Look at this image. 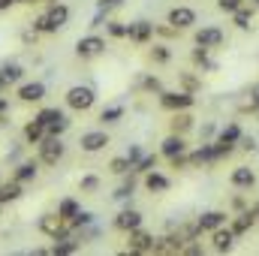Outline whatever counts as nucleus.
I'll use <instances>...</instances> for the list:
<instances>
[{
	"instance_id": "nucleus-1",
	"label": "nucleus",
	"mask_w": 259,
	"mask_h": 256,
	"mask_svg": "<svg viewBox=\"0 0 259 256\" xmlns=\"http://www.w3.org/2000/svg\"><path fill=\"white\" fill-rule=\"evenodd\" d=\"M66 18H69V9H66L64 3H52V6L36 18L33 27H36L39 33H55V30H61L66 24Z\"/></svg>"
},
{
	"instance_id": "nucleus-2",
	"label": "nucleus",
	"mask_w": 259,
	"mask_h": 256,
	"mask_svg": "<svg viewBox=\"0 0 259 256\" xmlns=\"http://www.w3.org/2000/svg\"><path fill=\"white\" fill-rule=\"evenodd\" d=\"M36 121H42V127H46L49 136H61V133L69 127V121L64 118L61 109H42V112L36 115Z\"/></svg>"
},
{
	"instance_id": "nucleus-3",
	"label": "nucleus",
	"mask_w": 259,
	"mask_h": 256,
	"mask_svg": "<svg viewBox=\"0 0 259 256\" xmlns=\"http://www.w3.org/2000/svg\"><path fill=\"white\" fill-rule=\"evenodd\" d=\"M61 157H64V142H61L58 136H46V139L39 142V160L49 163V166H55Z\"/></svg>"
},
{
	"instance_id": "nucleus-4",
	"label": "nucleus",
	"mask_w": 259,
	"mask_h": 256,
	"mask_svg": "<svg viewBox=\"0 0 259 256\" xmlns=\"http://www.w3.org/2000/svg\"><path fill=\"white\" fill-rule=\"evenodd\" d=\"M66 106H69V109H78V112L91 109V106H94V91H91V88H81V84L69 88V91H66Z\"/></svg>"
},
{
	"instance_id": "nucleus-5",
	"label": "nucleus",
	"mask_w": 259,
	"mask_h": 256,
	"mask_svg": "<svg viewBox=\"0 0 259 256\" xmlns=\"http://www.w3.org/2000/svg\"><path fill=\"white\" fill-rule=\"evenodd\" d=\"M130 253H157V241L148 232L133 229V235H130Z\"/></svg>"
},
{
	"instance_id": "nucleus-6",
	"label": "nucleus",
	"mask_w": 259,
	"mask_h": 256,
	"mask_svg": "<svg viewBox=\"0 0 259 256\" xmlns=\"http://www.w3.org/2000/svg\"><path fill=\"white\" fill-rule=\"evenodd\" d=\"M81 151H88V154H94V151H103L106 145H109V136L103 133V130H91V133H84L81 136Z\"/></svg>"
},
{
	"instance_id": "nucleus-7",
	"label": "nucleus",
	"mask_w": 259,
	"mask_h": 256,
	"mask_svg": "<svg viewBox=\"0 0 259 256\" xmlns=\"http://www.w3.org/2000/svg\"><path fill=\"white\" fill-rule=\"evenodd\" d=\"M39 229H42L46 235H52V238H64L66 235L64 217H61V214H46V217L39 220Z\"/></svg>"
},
{
	"instance_id": "nucleus-8",
	"label": "nucleus",
	"mask_w": 259,
	"mask_h": 256,
	"mask_svg": "<svg viewBox=\"0 0 259 256\" xmlns=\"http://www.w3.org/2000/svg\"><path fill=\"white\" fill-rule=\"evenodd\" d=\"M169 24H172L175 30L190 27V24H196V12L193 9H187V6H175V9L169 12Z\"/></svg>"
},
{
	"instance_id": "nucleus-9",
	"label": "nucleus",
	"mask_w": 259,
	"mask_h": 256,
	"mask_svg": "<svg viewBox=\"0 0 259 256\" xmlns=\"http://www.w3.org/2000/svg\"><path fill=\"white\" fill-rule=\"evenodd\" d=\"M103 49H106V42H103L100 36H84V39H78V46H75L78 58H97Z\"/></svg>"
},
{
	"instance_id": "nucleus-10",
	"label": "nucleus",
	"mask_w": 259,
	"mask_h": 256,
	"mask_svg": "<svg viewBox=\"0 0 259 256\" xmlns=\"http://www.w3.org/2000/svg\"><path fill=\"white\" fill-rule=\"evenodd\" d=\"M220 42H223V33L217 27H205L196 33V46H202V49H217Z\"/></svg>"
},
{
	"instance_id": "nucleus-11",
	"label": "nucleus",
	"mask_w": 259,
	"mask_h": 256,
	"mask_svg": "<svg viewBox=\"0 0 259 256\" xmlns=\"http://www.w3.org/2000/svg\"><path fill=\"white\" fill-rule=\"evenodd\" d=\"M160 103L166 106V109H187V106H193V97L190 94H160Z\"/></svg>"
},
{
	"instance_id": "nucleus-12",
	"label": "nucleus",
	"mask_w": 259,
	"mask_h": 256,
	"mask_svg": "<svg viewBox=\"0 0 259 256\" xmlns=\"http://www.w3.org/2000/svg\"><path fill=\"white\" fill-rule=\"evenodd\" d=\"M115 226H118V229H130V232H133V229H139V226H142V214H139V211H133V208H127V211H121V214H118Z\"/></svg>"
},
{
	"instance_id": "nucleus-13",
	"label": "nucleus",
	"mask_w": 259,
	"mask_h": 256,
	"mask_svg": "<svg viewBox=\"0 0 259 256\" xmlns=\"http://www.w3.org/2000/svg\"><path fill=\"white\" fill-rule=\"evenodd\" d=\"M18 97H21L24 103H39V100L46 97V84H42V81H33V84H24V88L18 91Z\"/></svg>"
},
{
	"instance_id": "nucleus-14",
	"label": "nucleus",
	"mask_w": 259,
	"mask_h": 256,
	"mask_svg": "<svg viewBox=\"0 0 259 256\" xmlns=\"http://www.w3.org/2000/svg\"><path fill=\"white\" fill-rule=\"evenodd\" d=\"M232 241H235V232L232 229H220V226L214 229V250L217 253H226L232 247Z\"/></svg>"
},
{
	"instance_id": "nucleus-15",
	"label": "nucleus",
	"mask_w": 259,
	"mask_h": 256,
	"mask_svg": "<svg viewBox=\"0 0 259 256\" xmlns=\"http://www.w3.org/2000/svg\"><path fill=\"white\" fill-rule=\"evenodd\" d=\"M151 24L148 21H136V24H130L127 27V36L130 39H136V42H145V39H151Z\"/></svg>"
},
{
	"instance_id": "nucleus-16",
	"label": "nucleus",
	"mask_w": 259,
	"mask_h": 256,
	"mask_svg": "<svg viewBox=\"0 0 259 256\" xmlns=\"http://www.w3.org/2000/svg\"><path fill=\"white\" fill-rule=\"evenodd\" d=\"M163 154H166L169 160L181 157V154H184V139H181V136H169V139L163 142Z\"/></svg>"
},
{
	"instance_id": "nucleus-17",
	"label": "nucleus",
	"mask_w": 259,
	"mask_h": 256,
	"mask_svg": "<svg viewBox=\"0 0 259 256\" xmlns=\"http://www.w3.org/2000/svg\"><path fill=\"white\" fill-rule=\"evenodd\" d=\"M223 220H226V214L223 211H208V214H202L199 217V229H217V226H223Z\"/></svg>"
},
{
	"instance_id": "nucleus-18",
	"label": "nucleus",
	"mask_w": 259,
	"mask_h": 256,
	"mask_svg": "<svg viewBox=\"0 0 259 256\" xmlns=\"http://www.w3.org/2000/svg\"><path fill=\"white\" fill-rule=\"evenodd\" d=\"M24 136H27V142H30V145H39L49 133H46V127H42V121H30V124L24 127Z\"/></svg>"
},
{
	"instance_id": "nucleus-19",
	"label": "nucleus",
	"mask_w": 259,
	"mask_h": 256,
	"mask_svg": "<svg viewBox=\"0 0 259 256\" xmlns=\"http://www.w3.org/2000/svg\"><path fill=\"white\" fill-rule=\"evenodd\" d=\"M21 75H24V69H21L18 64H6L3 69H0V81H3V88H9L12 81H18Z\"/></svg>"
},
{
	"instance_id": "nucleus-20",
	"label": "nucleus",
	"mask_w": 259,
	"mask_h": 256,
	"mask_svg": "<svg viewBox=\"0 0 259 256\" xmlns=\"http://www.w3.org/2000/svg\"><path fill=\"white\" fill-rule=\"evenodd\" d=\"M253 181H256V178H253V172H250L247 166H238V169L232 172V184H235V187H250Z\"/></svg>"
},
{
	"instance_id": "nucleus-21",
	"label": "nucleus",
	"mask_w": 259,
	"mask_h": 256,
	"mask_svg": "<svg viewBox=\"0 0 259 256\" xmlns=\"http://www.w3.org/2000/svg\"><path fill=\"white\" fill-rule=\"evenodd\" d=\"M21 196V181H9V184H0V205L3 202H12Z\"/></svg>"
},
{
	"instance_id": "nucleus-22",
	"label": "nucleus",
	"mask_w": 259,
	"mask_h": 256,
	"mask_svg": "<svg viewBox=\"0 0 259 256\" xmlns=\"http://www.w3.org/2000/svg\"><path fill=\"white\" fill-rule=\"evenodd\" d=\"M145 184H148V190H154V193L169 190V178H166V175H160V172H151V175L145 178Z\"/></svg>"
},
{
	"instance_id": "nucleus-23",
	"label": "nucleus",
	"mask_w": 259,
	"mask_h": 256,
	"mask_svg": "<svg viewBox=\"0 0 259 256\" xmlns=\"http://www.w3.org/2000/svg\"><path fill=\"white\" fill-rule=\"evenodd\" d=\"M253 217H256V211H244V214H241V217H238V220L232 223V232H235V235L247 232V229L253 226Z\"/></svg>"
},
{
	"instance_id": "nucleus-24",
	"label": "nucleus",
	"mask_w": 259,
	"mask_h": 256,
	"mask_svg": "<svg viewBox=\"0 0 259 256\" xmlns=\"http://www.w3.org/2000/svg\"><path fill=\"white\" fill-rule=\"evenodd\" d=\"M78 250V241H69V238H55V247H52V253H75Z\"/></svg>"
},
{
	"instance_id": "nucleus-25",
	"label": "nucleus",
	"mask_w": 259,
	"mask_h": 256,
	"mask_svg": "<svg viewBox=\"0 0 259 256\" xmlns=\"http://www.w3.org/2000/svg\"><path fill=\"white\" fill-rule=\"evenodd\" d=\"M58 214H61L64 220H72V217L78 214V202H75V199H64V202L58 205Z\"/></svg>"
},
{
	"instance_id": "nucleus-26",
	"label": "nucleus",
	"mask_w": 259,
	"mask_h": 256,
	"mask_svg": "<svg viewBox=\"0 0 259 256\" xmlns=\"http://www.w3.org/2000/svg\"><path fill=\"white\" fill-rule=\"evenodd\" d=\"M30 178H36V163H21L15 172V181H30Z\"/></svg>"
},
{
	"instance_id": "nucleus-27",
	"label": "nucleus",
	"mask_w": 259,
	"mask_h": 256,
	"mask_svg": "<svg viewBox=\"0 0 259 256\" xmlns=\"http://www.w3.org/2000/svg\"><path fill=\"white\" fill-rule=\"evenodd\" d=\"M241 139V130H238V124H229V127L220 133V142H226V145H232V142H238Z\"/></svg>"
},
{
	"instance_id": "nucleus-28",
	"label": "nucleus",
	"mask_w": 259,
	"mask_h": 256,
	"mask_svg": "<svg viewBox=\"0 0 259 256\" xmlns=\"http://www.w3.org/2000/svg\"><path fill=\"white\" fill-rule=\"evenodd\" d=\"M235 24H238L241 30H247V27H250V12L238 6V9H235Z\"/></svg>"
},
{
	"instance_id": "nucleus-29",
	"label": "nucleus",
	"mask_w": 259,
	"mask_h": 256,
	"mask_svg": "<svg viewBox=\"0 0 259 256\" xmlns=\"http://www.w3.org/2000/svg\"><path fill=\"white\" fill-rule=\"evenodd\" d=\"M133 169V163H130L127 157H118V160H112V172H118V175H124Z\"/></svg>"
},
{
	"instance_id": "nucleus-30",
	"label": "nucleus",
	"mask_w": 259,
	"mask_h": 256,
	"mask_svg": "<svg viewBox=\"0 0 259 256\" xmlns=\"http://www.w3.org/2000/svg\"><path fill=\"white\" fill-rule=\"evenodd\" d=\"M121 115H124V109H121V106H112V109L103 112V121H118Z\"/></svg>"
},
{
	"instance_id": "nucleus-31",
	"label": "nucleus",
	"mask_w": 259,
	"mask_h": 256,
	"mask_svg": "<svg viewBox=\"0 0 259 256\" xmlns=\"http://www.w3.org/2000/svg\"><path fill=\"white\" fill-rule=\"evenodd\" d=\"M217 6H220L223 12H235V9L241 6V0H217Z\"/></svg>"
},
{
	"instance_id": "nucleus-32",
	"label": "nucleus",
	"mask_w": 259,
	"mask_h": 256,
	"mask_svg": "<svg viewBox=\"0 0 259 256\" xmlns=\"http://www.w3.org/2000/svg\"><path fill=\"white\" fill-rule=\"evenodd\" d=\"M154 163H157V160H154V157H142V160H139V163H136V172H148V169H151V166H154Z\"/></svg>"
},
{
	"instance_id": "nucleus-33",
	"label": "nucleus",
	"mask_w": 259,
	"mask_h": 256,
	"mask_svg": "<svg viewBox=\"0 0 259 256\" xmlns=\"http://www.w3.org/2000/svg\"><path fill=\"white\" fill-rule=\"evenodd\" d=\"M97 184H100V181H97L94 175H88V178H81V190H97Z\"/></svg>"
},
{
	"instance_id": "nucleus-34",
	"label": "nucleus",
	"mask_w": 259,
	"mask_h": 256,
	"mask_svg": "<svg viewBox=\"0 0 259 256\" xmlns=\"http://www.w3.org/2000/svg\"><path fill=\"white\" fill-rule=\"evenodd\" d=\"M127 160H130V163H133V166H136V163L142 160V151H139L136 145H133V148H130V151H127Z\"/></svg>"
},
{
	"instance_id": "nucleus-35",
	"label": "nucleus",
	"mask_w": 259,
	"mask_h": 256,
	"mask_svg": "<svg viewBox=\"0 0 259 256\" xmlns=\"http://www.w3.org/2000/svg\"><path fill=\"white\" fill-rule=\"evenodd\" d=\"M130 196H133V181H130V184H124L121 190L115 193V199H130Z\"/></svg>"
},
{
	"instance_id": "nucleus-36",
	"label": "nucleus",
	"mask_w": 259,
	"mask_h": 256,
	"mask_svg": "<svg viewBox=\"0 0 259 256\" xmlns=\"http://www.w3.org/2000/svg\"><path fill=\"white\" fill-rule=\"evenodd\" d=\"M109 33L112 36H127V27L124 24H109Z\"/></svg>"
},
{
	"instance_id": "nucleus-37",
	"label": "nucleus",
	"mask_w": 259,
	"mask_h": 256,
	"mask_svg": "<svg viewBox=\"0 0 259 256\" xmlns=\"http://www.w3.org/2000/svg\"><path fill=\"white\" fill-rule=\"evenodd\" d=\"M250 109H259V84L250 88Z\"/></svg>"
},
{
	"instance_id": "nucleus-38",
	"label": "nucleus",
	"mask_w": 259,
	"mask_h": 256,
	"mask_svg": "<svg viewBox=\"0 0 259 256\" xmlns=\"http://www.w3.org/2000/svg\"><path fill=\"white\" fill-rule=\"evenodd\" d=\"M115 6H121V0H100V9L106 12V9H115Z\"/></svg>"
},
{
	"instance_id": "nucleus-39",
	"label": "nucleus",
	"mask_w": 259,
	"mask_h": 256,
	"mask_svg": "<svg viewBox=\"0 0 259 256\" xmlns=\"http://www.w3.org/2000/svg\"><path fill=\"white\" fill-rule=\"evenodd\" d=\"M154 58H157V61H169V52L160 46V49H154Z\"/></svg>"
},
{
	"instance_id": "nucleus-40",
	"label": "nucleus",
	"mask_w": 259,
	"mask_h": 256,
	"mask_svg": "<svg viewBox=\"0 0 259 256\" xmlns=\"http://www.w3.org/2000/svg\"><path fill=\"white\" fill-rule=\"evenodd\" d=\"M181 253H190V256H196V253H202V247H199V244H190V247H181Z\"/></svg>"
},
{
	"instance_id": "nucleus-41",
	"label": "nucleus",
	"mask_w": 259,
	"mask_h": 256,
	"mask_svg": "<svg viewBox=\"0 0 259 256\" xmlns=\"http://www.w3.org/2000/svg\"><path fill=\"white\" fill-rule=\"evenodd\" d=\"M190 127V118H178V121H175V130H187Z\"/></svg>"
},
{
	"instance_id": "nucleus-42",
	"label": "nucleus",
	"mask_w": 259,
	"mask_h": 256,
	"mask_svg": "<svg viewBox=\"0 0 259 256\" xmlns=\"http://www.w3.org/2000/svg\"><path fill=\"white\" fill-rule=\"evenodd\" d=\"M145 88H151V91H160V81H157V78H145Z\"/></svg>"
},
{
	"instance_id": "nucleus-43",
	"label": "nucleus",
	"mask_w": 259,
	"mask_h": 256,
	"mask_svg": "<svg viewBox=\"0 0 259 256\" xmlns=\"http://www.w3.org/2000/svg\"><path fill=\"white\" fill-rule=\"evenodd\" d=\"M6 109H9V103H6V100H3V97H0V124H3V121H6V118H3V112H6Z\"/></svg>"
},
{
	"instance_id": "nucleus-44",
	"label": "nucleus",
	"mask_w": 259,
	"mask_h": 256,
	"mask_svg": "<svg viewBox=\"0 0 259 256\" xmlns=\"http://www.w3.org/2000/svg\"><path fill=\"white\" fill-rule=\"evenodd\" d=\"M12 3H18V0H0V9H9Z\"/></svg>"
},
{
	"instance_id": "nucleus-45",
	"label": "nucleus",
	"mask_w": 259,
	"mask_h": 256,
	"mask_svg": "<svg viewBox=\"0 0 259 256\" xmlns=\"http://www.w3.org/2000/svg\"><path fill=\"white\" fill-rule=\"evenodd\" d=\"M0 91H3V81H0Z\"/></svg>"
},
{
	"instance_id": "nucleus-46",
	"label": "nucleus",
	"mask_w": 259,
	"mask_h": 256,
	"mask_svg": "<svg viewBox=\"0 0 259 256\" xmlns=\"http://www.w3.org/2000/svg\"><path fill=\"white\" fill-rule=\"evenodd\" d=\"M256 6H259V0H256Z\"/></svg>"
},
{
	"instance_id": "nucleus-47",
	"label": "nucleus",
	"mask_w": 259,
	"mask_h": 256,
	"mask_svg": "<svg viewBox=\"0 0 259 256\" xmlns=\"http://www.w3.org/2000/svg\"><path fill=\"white\" fill-rule=\"evenodd\" d=\"M256 214H259V208H256Z\"/></svg>"
}]
</instances>
